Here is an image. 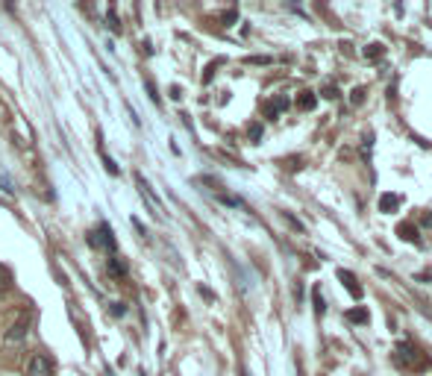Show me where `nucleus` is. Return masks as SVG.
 <instances>
[{"label": "nucleus", "mask_w": 432, "mask_h": 376, "mask_svg": "<svg viewBox=\"0 0 432 376\" xmlns=\"http://www.w3.org/2000/svg\"><path fill=\"white\" fill-rule=\"evenodd\" d=\"M88 244L97 247V250L112 253V250H115V236H112V229H109L106 224H103L101 229H94V232H92V238H88Z\"/></svg>", "instance_id": "1"}, {"label": "nucleus", "mask_w": 432, "mask_h": 376, "mask_svg": "<svg viewBox=\"0 0 432 376\" xmlns=\"http://www.w3.org/2000/svg\"><path fill=\"white\" fill-rule=\"evenodd\" d=\"M338 280H341V285H344V289L350 291V297H353V300H362V285H359V280H356V276H353L350 271H344V268H341L338 271Z\"/></svg>", "instance_id": "2"}, {"label": "nucleus", "mask_w": 432, "mask_h": 376, "mask_svg": "<svg viewBox=\"0 0 432 376\" xmlns=\"http://www.w3.org/2000/svg\"><path fill=\"white\" fill-rule=\"evenodd\" d=\"M27 376H50V359L48 356H32L27 364Z\"/></svg>", "instance_id": "3"}, {"label": "nucleus", "mask_w": 432, "mask_h": 376, "mask_svg": "<svg viewBox=\"0 0 432 376\" xmlns=\"http://www.w3.org/2000/svg\"><path fill=\"white\" fill-rule=\"evenodd\" d=\"M27 333H30V320H27V317H21L18 324L6 333V344H18V341H24V338H27Z\"/></svg>", "instance_id": "4"}, {"label": "nucleus", "mask_w": 432, "mask_h": 376, "mask_svg": "<svg viewBox=\"0 0 432 376\" xmlns=\"http://www.w3.org/2000/svg\"><path fill=\"white\" fill-rule=\"evenodd\" d=\"M285 109H288V97L280 94V97H274V101L265 106V112H268V118H276L280 112H285Z\"/></svg>", "instance_id": "5"}, {"label": "nucleus", "mask_w": 432, "mask_h": 376, "mask_svg": "<svg viewBox=\"0 0 432 376\" xmlns=\"http://www.w3.org/2000/svg\"><path fill=\"white\" fill-rule=\"evenodd\" d=\"M315 106H318L315 92H300V97H297V109H303V112H312Z\"/></svg>", "instance_id": "6"}, {"label": "nucleus", "mask_w": 432, "mask_h": 376, "mask_svg": "<svg viewBox=\"0 0 432 376\" xmlns=\"http://www.w3.org/2000/svg\"><path fill=\"white\" fill-rule=\"evenodd\" d=\"M397 206H400V194H382L380 197V212L389 215V212H394Z\"/></svg>", "instance_id": "7"}, {"label": "nucleus", "mask_w": 432, "mask_h": 376, "mask_svg": "<svg viewBox=\"0 0 432 376\" xmlns=\"http://www.w3.org/2000/svg\"><path fill=\"white\" fill-rule=\"evenodd\" d=\"M344 317L350 320V324H368V320H371V315H368V309H364V306L350 309V312H347Z\"/></svg>", "instance_id": "8"}, {"label": "nucleus", "mask_w": 432, "mask_h": 376, "mask_svg": "<svg viewBox=\"0 0 432 376\" xmlns=\"http://www.w3.org/2000/svg\"><path fill=\"white\" fill-rule=\"evenodd\" d=\"M385 56V48L380 41H373V44H368V48H364V59H371V62H380Z\"/></svg>", "instance_id": "9"}, {"label": "nucleus", "mask_w": 432, "mask_h": 376, "mask_svg": "<svg viewBox=\"0 0 432 376\" xmlns=\"http://www.w3.org/2000/svg\"><path fill=\"white\" fill-rule=\"evenodd\" d=\"M397 236H400L403 241H415V238H418V227H412V224H400V227H397Z\"/></svg>", "instance_id": "10"}, {"label": "nucleus", "mask_w": 432, "mask_h": 376, "mask_svg": "<svg viewBox=\"0 0 432 376\" xmlns=\"http://www.w3.org/2000/svg\"><path fill=\"white\" fill-rule=\"evenodd\" d=\"M312 303H315V315H324L327 312V303H324V294H320V289H312Z\"/></svg>", "instance_id": "11"}, {"label": "nucleus", "mask_w": 432, "mask_h": 376, "mask_svg": "<svg viewBox=\"0 0 432 376\" xmlns=\"http://www.w3.org/2000/svg\"><path fill=\"white\" fill-rule=\"evenodd\" d=\"M0 188H3L6 194H15V182H12V176H9L6 171H0Z\"/></svg>", "instance_id": "12"}, {"label": "nucleus", "mask_w": 432, "mask_h": 376, "mask_svg": "<svg viewBox=\"0 0 432 376\" xmlns=\"http://www.w3.org/2000/svg\"><path fill=\"white\" fill-rule=\"evenodd\" d=\"M109 273H112V276H124L127 273V264L121 262V259H109Z\"/></svg>", "instance_id": "13"}, {"label": "nucleus", "mask_w": 432, "mask_h": 376, "mask_svg": "<svg viewBox=\"0 0 432 376\" xmlns=\"http://www.w3.org/2000/svg\"><path fill=\"white\" fill-rule=\"evenodd\" d=\"M362 101H364V88L356 85V88L350 92V103H353V106H362Z\"/></svg>", "instance_id": "14"}, {"label": "nucleus", "mask_w": 432, "mask_h": 376, "mask_svg": "<svg viewBox=\"0 0 432 376\" xmlns=\"http://www.w3.org/2000/svg\"><path fill=\"white\" fill-rule=\"evenodd\" d=\"M247 136H250L253 141H259V138H262V124H250V127H247Z\"/></svg>", "instance_id": "15"}, {"label": "nucleus", "mask_w": 432, "mask_h": 376, "mask_svg": "<svg viewBox=\"0 0 432 376\" xmlns=\"http://www.w3.org/2000/svg\"><path fill=\"white\" fill-rule=\"evenodd\" d=\"M320 94H324V97H327V101H336V97H338L341 92H338V88H336V85H324V92H320Z\"/></svg>", "instance_id": "16"}, {"label": "nucleus", "mask_w": 432, "mask_h": 376, "mask_svg": "<svg viewBox=\"0 0 432 376\" xmlns=\"http://www.w3.org/2000/svg\"><path fill=\"white\" fill-rule=\"evenodd\" d=\"M282 218H285V220H288V224H291V227H294L297 232H303V229H306V227H303V224H300V220H297L294 215H288V212H282Z\"/></svg>", "instance_id": "17"}, {"label": "nucleus", "mask_w": 432, "mask_h": 376, "mask_svg": "<svg viewBox=\"0 0 432 376\" xmlns=\"http://www.w3.org/2000/svg\"><path fill=\"white\" fill-rule=\"evenodd\" d=\"M103 165H106V171H109V174H112V176L118 174V165H115L112 159H109V156H106V153H103Z\"/></svg>", "instance_id": "18"}, {"label": "nucleus", "mask_w": 432, "mask_h": 376, "mask_svg": "<svg viewBox=\"0 0 432 376\" xmlns=\"http://www.w3.org/2000/svg\"><path fill=\"white\" fill-rule=\"evenodd\" d=\"M109 21H112V30L121 32V24H118V15H115V9H109Z\"/></svg>", "instance_id": "19"}, {"label": "nucleus", "mask_w": 432, "mask_h": 376, "mask_svg": "<svg viewBox=\"0 0 432 376\" xmlns=\"http://www.w3.org/2000/svg\"><path fill=\"white\" fill-rule=\"evenodd\" d=\"M247 62H250V65H268L271 59H268V56H250Z\"/></svg>", "instance_id": "20"}, {"label": "nucleus", "mask_w": 432, "mask_h": 376, "mask_svg": "<svg viewBox=\"0 0 432 376\" xmlns=\"http://www.w3.org/2000/svg\"><path fill=\"white\" fill-rule=\"evenodd\" d=\"M236 18H238V12H236V9H229V12L224 15V24L229 27V24H232V21H236Z\"/></svg>", "instance_id": "21"}, {"label": "nucleus", "mask_w": 432, "mask_h": 376, "mask_svg": "<svg viewBox=\"0 0 432 376\" xmlns=\"http://www.w3.org/2000/svg\"><path fill=\"white\" fill-rule=\"evenodd\" d=\"M124 312H127V306H124V303H112V315H115V317H118V315H124Z\"/></svg>", "instance_id": "22"}, {"label": "nucleus", "mask_w": 432, "mask_h": 376, "mask_svg": "<svg viewBox=\"0 0 432 376\" xmlns=\"http://www.w3.org/2000/svg\"><path fill=\"white\" fill-rule=\"evenodd\" d=\"M212 74H215V62L206 68V74H203V83H209V80H212Z\"/></svg>", "instance_id": "23"}, {"label": "nucleus", "mask_w": 432, "mask_h": 376, "mask_svg": "<svg viewBox=\"0 0 432 376\" xmlns=\"http://www.w3.org/2000/svg\"><path fill=\"white\" fill-rule=\"evenodd\" d=\"M171 97H174V101H180V97H183V92H180V85H174V88H171Z\"/></svg>", "instance_id": "24"}, {"label": "nucleus", "mask_w": 432, "mask_h": 376, "mask_svg": "<svg viewBox=\"0 0 432 376\" xmlns=\"http://www.w3.org/2000/svg\"><path fill=\"white\" fill-rule=\"evenodd\" d=\"M424 227H432V215H424Z\"/></svg>", "instance_id": "25"}]
</instances>
